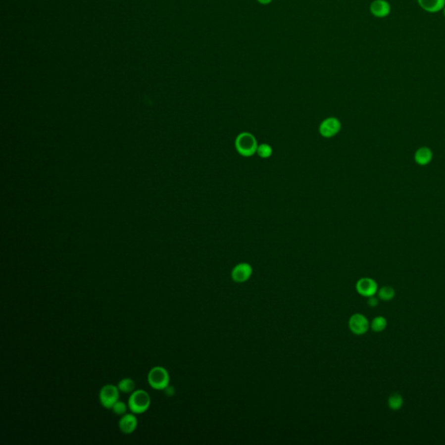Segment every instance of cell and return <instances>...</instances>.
<instances>
[{
    "label": "cell",
    "instance_id": "6",
    "mask_svg": "<svg viewBox=\"0 0 445 445\" xmlns=\"http://www.w3.org/2000/svg\"><path fill=\"white\" fill-rule=\"evenodd\" d=\"M356 292H358L360 295L365 297H370L378 293V285L377 282L372 278H360L359 280L356 282Z\"/></svg>",
    "mask_w": 445,
    "mask_h": 445
},
{
    "label": "cell",
    "instance_id": "21",
    "mask_svg": "<svg viewBox=\"0 0 445 445\" xmlns=\"http://www.w3.org/2000/svg\"><path fill=\"white\" fill-rule=\"evenodd\" d=\"M271 1H272V0H258V2L263 4H269V3H271Z\"/></svg>",
    "mask_w": 445,
    "mask_h": 445
},
{
    "label": "cell",
    "instance_id": "9",
    "mask_svg": "<svg viewBox=\"0 0 445 445\" xmlns=\"http://www.w3.org/2000/svg\"><path fill=\"white\" fill-rule=\"evenodd\" d=\"M370 11L376 18H387L392 12V5L387 0H374L370 4Z\"/></svg>",
    "mask_w": 445,
    "mask_h": 445
},
{
    "label": "cell",
    "instance_id": "18",
    "mask_svg": "<svg viewBox=\"0 0 445 445\" xmlns=\"http://www.w3.org/2000/svg\"><path fill=\"white\" fill-rule=\"evenodd\" d=\"M112 411L117 415H125L127 410V407L125 405V403L121 401H118L114 403V405L112 406Z\"/></svg>",
    "mask_w": 445,
    "mask_h": 445
},
{
    "label": "cell",
    "instance_id": "3",
    "mask_svg": "<svg viewBox=\"0 0 445 445\" xmlns=\"http://www.w3.org/2000/svg\"><path fill=\"white\" fill-rule=\"evenodd\" d=\"M148 382L152 388L164 390L170 383V376L164 367H154L148 374Z\"/></svg>",
    "mask_w": 445,
    "mask_h": 445
},
{
    "label": "cell",
    "instance_id": "11",
    "mask_svg": "<svg viewBox=\"0 0 445 445\" xmlns=\"http://www.w3.org/2000/svg\"><path fill=\"white\" fill-rule=\"evenodd\" d=\"M119 428L123 433L131 434L135 431L138 426V419L132 414H125L118 423Z\"/></svg>",
    "mask_w": 445,
    "mask_h": 445
},
{
    "label": "cell",
    "instance_id": "20",
    "mask_svg": "<svg viewBox=\"0 0 445 445\" xmlns=\"http://www.w3.org/2000/svg\"><path fill=\"white\" fill-rule=\"evenodd\" d=\"M164 391H165L166 395L169 396L174 395L175 389L173 388V387H171V386H169V385H168L167 387L164 389Z\"/></svg>",
    "mask_w": 445,
    "mask_h": 445
},
{
    "label": "cell",
    "instance_id": "8",
    "mask_svg": "<svg viewBox=\"0 0 445 445\" xmlns=\"http://www.w3.org/2000/svg\"><path fill=\"white\" fill-rule=\"evenodd\" d=\"M252 267L247 263L237 264L232 271V278L236 283H245L248 281L252 275Z\"/></svg>",
    "mask_w": 445,
    "mask_h": 445
},
{
    "label": "cell",
    "instance_id": "4",
    "mask_svg": "<svg viewBox=\"0 0 445 445\" xmlns=\"http://www.w3.org/2000/svg\"><path fill=\"white\" fill-rule=\"evenodd\" d=\"M119 398V390L117 386L112 385H104L101 389L99 393V400L101 404L106 408L111 409Z\"/></svg>",
    "mask_w": 445,
    "mask_h": 445
},
{
    "label": "cell",
    "instance_id": "16",
    "mask_svg": "<svg viewBox=\"0 0 445 445\" xmlns=\"http://www.w3.org/2000/svg\"><path fill=\"white\" fill-rule=\"evenodd\" d=\"M118 388L124 393H131L135 390V383L131 378H124L118 383Z\"/></svg>",
    "mask_w": 445,
    "mask_h": 445
},
{
    "label": "cell",
    "instance_id": "22",
    "mask_svg": "<svg viewBox=\"0 0 445 445\" xmlns=\"http://www.w3.org/2000/svg\"><path fill=\"white\" fill-rule=\"evenodd\" d=\"M442 11H443V14H444V17L445 18V6L444 7V9L442 10Z\"/></svg>",
    "mask_w": 445,
    "mask_h": 445
},
{
    "label": "cell",
    "instance_id": "19",
    "mask_svg": "<svg viewBox=\"0 0 445 445\" xmlns=\"http://www.w3.org/2000/svg\"><path fill=\"white\" fill-rule=\"evenodd\" d=\"M367 303H368L369 306L374 308V307H377L378 305V299L377 297H375L374 296H372V297H368Z\"/></svg>",
    "mask_w": 445,
    "mask_h": 445
},
{
    "label": "cell",
    "instance_id": "10",
    "mask_svg": "<svg viewBox=\"0 0 445 445\" xmlns=\"http://www.w3.org/2000/svg\"><path fill=\"white\" fill-rule=\"evenodd\" d=\"M422 10L428 13H438L445 6V0H417Z\"/></svg>",
    "mask_w": 445,
    "mask_h": 445
},
{
    "label": "cell",
    "instance_id": "7",
    "mask_svg": "<svg viewBox=\"0 0 445 445\" xmlns=\"http://www.w3.org/2000/svg\"><path fill=\"white\" fill-rule=\"evenodd\" d=\"M341 130V123L337 118H329L321 123L319 132L326 139L337 135Z\"/></svg>",
    "mask_w": 445,
    "mask_h": 445
},
{
    "label": "cell",
    "instance_id": "13",
    "mask_svg": "<svg viewBox=\"0 0 445 445\" xmlns=\"http://www.w3.org/2000/svg\"><path fill=\"white\" fill-rule=\"evenodd\" d=\"M388 405L392 410H399L403 405V399L402 396L398 393H392L389 396Z\"/></svg>",
    "mask_w": 445,
    "mask_h": 445
},
{
    "label": "cell",
    "instance_id": "15",
    "mask_svg": "<svg viewBox=\"0 0 445 445\" xmlns=\"http://www.w3.org/2000/svg\"><path fill=\"white\" fill-rule=\"evenodd\" d=\"M387 327V320L385 317L378 316L375 317L370 324V328L374 332H382Z\"/></svg>",
    "mask_w": 445,
    "mask_h": 445
},
{
    "label": "cell",
    "instance_id": "1",
    "mask_svg": "<svg viewBox=\"0 0 445 445\" xmlns=\"http://www.w3.org/2000/svg\"><path fill=\"white\" fill-rule=\"evenodd\" d=\"M236 149L243 157H251L257 150V142L252 134L249 132L240 133L235 141Z\"/></svg>",
    "mask_w": 445,
    "mask_h": 445
},
{
    "label": "cell",
    "instance_id": "14",
    "mask_svg": "<svg viewBox=\"0 0 445 445\" xmlns=\"http://www.w3.org/2000/svg\"><path fill=\"white\" fill-rule=\"evenodd\" d=\"M378 297L383 301L389 302L395 297V290L392 286H385L378 292Z\"/></svg>",
    "mask_w": 445,
    "mask_h": 445
},
{
    "label": "cell",
    "instance_id": "5",
    "mask_svg": "<svg viewBox=\"0 0 445 445\" xmlns=\"http://www.w3.org/2000/svg\"><path fill=\"white\" fill-rule=\"evenodd\" d=\"M370 327L367 317L361 313L352 315L349 320V328L355 335L361 336L365 334Z\"/></svg>",
    "mask_w": 445,
    "mask_h": 445
},
{
    "label": "cell",
    "instance_id": "2",
    "mask_svg": "<svg viewBox=\"0 0 445 445\" xmlns=\"http://www.w3.org/2000/svg\"><path fill=\"white\" fill-rule=\"evenodd\" d=\"M150 397L147 392L139 390L132 392L129 398V408L133 413L142 414L149 409Z\"/></svg>",
    "mask_w": 445,
    "mask_h": 445
},
{
    "label": "cell",
    "instance_id": "12",
    "mask_svg": "<svg viewBox=\"0 0 445 445\" xmlns=\"http://www.w3.org/2000/svg\"><path fill=\"white\" fill-rule=\"evenodd\" d=\"M432 158H433L432 150L428 147H421L418 150H417L414 155L415 162L421 166H425L430 164Z\"/></svg>",
    "mask_w": 445,
    "mask_h": 445
},
{
    "label": "cell",
    "instance_id": "17",
    "mask_svg": "<svg viewBox=\"0 0 445 445\" xmlns=\"http://www.w3.org/2000/svg\"><path fill=\"white\" fill-rule=\"evenodd\" d=\"M256 152L258 154V156L262 157V158H268V157H271V155H272L273 150H272V148H271V146L270 145H268V144H261L260 146H258V147H257Z\"/></svg>",
    "mask_w": 445,
    "mask_h": 445
}]
</instances>
